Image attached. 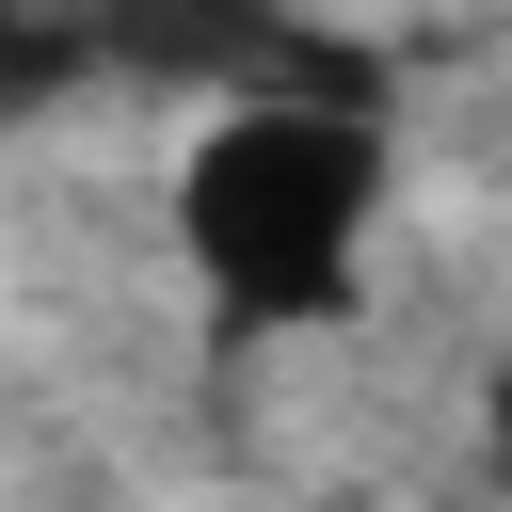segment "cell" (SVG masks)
I'll return each instance as SVG.
<instances>
[{
	"mask_svg": "<svg viewBox=\"0 0 512 512\" xmlns=\"http://www.w3.org/2000/svg\"><path fill=\"white\" fill-rule=\"evenodd\" d=\"M384 208V96H224L176 144V256L240 336H304L368 288Z\"/></svg>",
	"mask_w": 512,
	"mask_h": 512,
	"instance_id": "cell-1",
	"label": "cell"
},
{
	"mask_svg": "<svg viewBox=\"0 0 512 512\" xmlns=\"http://www.w3.org/2000/svg\"><path fill=\"white\" fill-rule=\"evenodd\" d=\"M96 64L128 80V96H192V112H224V96H384V64L352 48V32H320L304 0H96Z\"/></svg>",
	"mask_w": 512,
	"mask_h": 512,
	"instance_id": "cell-2",
	"label": "cell"
},
{
	"mask_svg": "<svg viewBox=\"0 0 512 512\" xmlns=\"http://www.w3.org/2000/svg\"><path fill=\"white\" fill-rule=\"evenodd\" d=\"M480 448H496V480H512V368L480 384Z\"/></svg>",
	"mask_w": 512,
	"mask_h": 512,
	"instance_id": "cell-3",
	"label": "cell"
}]
</instances>
